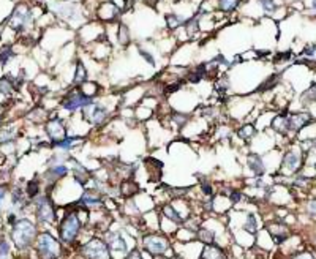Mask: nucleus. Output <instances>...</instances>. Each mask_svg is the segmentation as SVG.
Returning <instances> with one entry per match:
<instances>
[{
	"mask_svg": "<svg viewBox=\"0 0 316 259\" xmlns=\"http://www.w3.org/2000/svg\"><path fill=\"white\" fill-rule=\"evenodd\" d=\"M36 237V228L32 221L29 220H19L13 225V231H11V239L14 245L19 250H26L32 245V242Z\"/></svg>",
	"mask_w": 316,
	"mask_h": 259,
	"instance_id": "nucleus-1",
	"label": "nucleus"
},
{
	"mask_svg": "<svg viewBox=\"0 0 316 259\" xmlns=\"http://www.w3.org/2000/svg\"><path fill=\"white\" fill-rule=\"evenodd\" d=\"M8 26L17 32H26L29 30L32 26H33V14H32V10L26 5V4H19L14 10L13 13L10 14L8 17Z\"/></svg>",
	"mask_w": 316,
	"mask_h": 259,
	"instance_id": "nucleus-2",
	"label": "nucleus"
},
{
	"mask_svg": "<svg viewBox=\"0 0 316 259\" xmlns=\"http://www.w3.org/2000/svg\"><path fill=\"white\" fill-rule=\"evenodd\" d=\"M36 251L41 259H57L62 253V247L52 234L41 232L36 237Z\"/></svg>",
	"mask_w": 316,
	"mask_h": 259,
	"instance_id": "nucleus-3",
	"label": "nucleus"
},
{
	"mask_svg": "<svg viewBox=\"0 0 316 259\" xmlns=\"http://www.w3.org/2000/svg\"><path fill=\"white\" fill-rule=\"evenodd\" d=\"M90 103H94V97L86 95L79 87V89H73L65 95V98L62 100V107L68 111V113H76V111L84 109Z\"/></svg>",
	"mask_w": 316,
	"mask_h": 259,
	"instance_id": "nucleus-4",
	"label": "nucleus"
},
{
	"mask_svg": "<svg viewBox=\"0 0 316 259\" xmlns=\"http://www.w3.org/2000/svg\"><path fill=\"white\" fill-rule=\"evenodd\" d=\"M81 231V220L78 217V213H68L64 220H62V225H60V237L65 244H71L74 242V239L78 237Z\"/></svg>",
	"mask_w": 316,
	"mask_h": 259,
	"instance_id": "nucleus-5",
	"label": "nucleus"
},
{
	"mask_svg": "<svg viewBox=\"0 0 316 259\" xmlns=\"http://www.w3.org/2000/svg\"><path fill=\"white\" fill-rule=\"evenodd\" d=\"M86 259H111V250L101 239H92L81 248Z\"/></svg>",
	"mask_w": 316,
	"mask_h": 259,
	"instance_id": "nucleus-6",
	"label": "nucleus"
},
{
	"mask_svg": "<svg viewBox=\"0 0 316 259\" xmlns=\"http://www.w3.org/2000/svg\"><path fill=\"white\" fill-rule=\"evenodd\" d=\"M142 245H144V250L149 251L152 256L166 254V251H168V250L171 248L170 240L166 239L164 235H160V234L145 235L144 240H142Z\"/></svg>",
	"mask_w": 316,
	"mask_h": 259,
	"instance_id": "nucleus-7",
	"label": "nucleus"
},
{
	"mask_svg": "<svg viewBox=\"0 0 316 259\" xmlns=\"http://www.w3.org/2000/svg\"><path fill=\"white\" fill-rule=\"evenodd\" d=\"M82 117L92 125H101L108 119V109L94 101L82 109Z\"/></svg>",
	"mask_w": 316,
	"mask_h": 259,
	"instance_id": "nucleus-8",
	"label": "nucleus"
},
{
	"mask_svg": "<svg viewBox=\"0 0 316 259\" xmlns=\"http://www.w3.org/2000/svg\"><path fill=\"white\" fill-rule=\"evenodd\" d=\"M36 217L41 223H54L55 221V209L48 196H41L36 201Z\"/></svg>",
	"mask_w": 316,
	"mask_h": 259,
	"instance_id": "nucleus-9",
	"label": "nucleus"
},
{
	"mask_svg": "<svg viewBox=\"0 0 316 259\" xmlns=\"http://www.w3.org/2000/svg\"><path fill=\"white\" fill-rule=\"evenodd\" d=\"M45 130H46L48 138L51 139V144H55V142H59V141H62V139L67 138V126H65V123H64L60 119H57V117L51 119V120L46 123Z\"/></svg>",
	"mask_w": 316,
	"mask_h": 259,
	"instance_id": "nucleus-10",
	"label": "nucleus"
},
{
	"mask_svg": "<svg viewBox=\"0 0 316 259\" xmlns=\"http://www.w3.org/2000/svg\"><path fill=\"white\" fill-rule=\"evenodd\" d=\"M311 120H313V117L310 113H291V114H288L289 133H299L304 126L311 123Z\"/></svg>",
	"mask_w": 316,
	"mask_h": 259,
	"instance_id": "nucleus-11",
	"label": "nucleus"
},
{
	"mask_svg": "<svg viewBox=\"0 0 316 259\" xmlns=\"http://www.w3.org/2000/svg\"><path fill=\"white\" fill-rule=\"evenodd\" d=\"M301 166H302V157L294 152V150H289L285 154L283 157V163H282V169L289 172V174H294L301 169Z\"/></svg>",
	"mask_w": 316,
	"mask_h": 259,
	"instance_id": "nucleus-12",
	"label": "nucleus"
},
{
	"mask_svg": "<svg viewBox=\"0 0 316 259\" xmlns=\"http://www.w3.org/2000/svg\"><path fill=\"white\" fill-rule=\"evenodd\" d=\"M98 16H100V19L106 21V23H111V21H114L117 19V17L120 16V10L116 4L113 2H106L100 7L98 10Z\"/></svg>",
	"mask_w": 316,
	"mask_h": 259,
	"instance_id": "nucleus-13",
	"label": "nucleus"
},
{
	"mask_svg": "<svg viewBox=\"0 0 316 259\" xmlns=\"http://www.w3.org/2000/svg\"><path fill=\"white\" fill-rule=\"evenodd\" d=\"M247 164H248V168H250V171L255 174V176H263L264 172H266V166H264V161H263V158L259 157V155H256V154H250L248 157H247Z\"/></svg>",
	"mask_w": 316,
	"mask_h": 259,
	"instance_id": "nucleus-14",
	"label": "nucleus"
},
{
	"mask_svg": "<svg viewBox=\"0 0 316 259\" xmlns=\"http://www.w3.org/2000/svg\"><path fill=\"white\" fill-rule=\"evenodd\" d=\"M267 229H269L270 235L273 237L275 244H283L285 240L288 239V235H289L286 226H285V225H280V223H270V225L267 226Z\"/></svg>",
	"mask_w": 316,
	"mask_h": 259,
	"instance_id": "nucleus-15",
	"label": "nucleus"
},
{
	"mask_svg": "<svg viewBox=\"0 0 316 259\" xmlns=\"http://www.w3.org/2000/svg\"><path fill=\"white\" fill-rule=\"evenodd\" d=\"M101 202H103V199H101V196L97 193V191H94V190H89V191H86L84 195H82V198H81V201H79V204H82V206H87V207H100L101 206Z\"/></svg>",
	"mask_w": 316,
	"mask_h": 259,
	"instance_id": "nucleus-16",
	"label": "nucleus"
},
{
	"mask_svg": "<svg viewBox=\"0 0 316 259\" xmlns=\"http://www.w3.org/2000/svg\"><path fill=\"white\" fill-rule=\"evenodd\" d=\"M201 259H226V254L215 244H209V245L204 247V250L201 253Z\"/></svg>",
	"mask_w": 316,
	"mask_h": 259,
	"instance_id": "nucleus-17",
	"label": "nucleus"
},
{
	"mask_svg": "<svg viewBox=\"0 0 316 259\" xmlns=\"http://www.w3.org/2000/svg\"><path fill=\"white\" fill-rule=\"evenodd\" d=\"M272 128L277 133L280 135H288L289 133V123H288V113H282L278 114L273 120H272Z\"/></svg>",
	"mask_w": 316,
	"mask_h": 259,
	"instance_id": "nucleus-18",
	"label": "nucleus"
},
{
	"mask_svg": "<svg viewBox=\"0 0 316 259\" xmlns=\"http://www.w3.org/2000/svg\"><path fill=\"white\" fill-rule=\"evenodd\" d=\"M54 11L59 16H62L64 19H73L78 14V10L71 4H54Z\"/></svg>",
	"mask_w": 316,
	"mask_h": 259,
	"instance_id": "nucleus-19",
	"label": "nucleus"
},
{
	"mask_svg": "<svg viewBox=\"0 0 316 259\" xmlns=\"http://www.w3.org/2000/svg\"><path fill=\"white\" fill-rule=\"evenodd\" d=\"M108 247L109 250H113V251H120V253H125L127 251V244H125V240L120 237V234H111L109 239H108Z\"/></svg>",
	"mask_w": 316,
	"mask_h": 259,
	"instance_id": "nucleus-20",
	"label": "nucleus"
},
{
	"mask_svg": "<svg viewBox=\"0 0 316 259\" xmlns=\"http://www.w3.org/2000/svg\"><path fill=\"white\" fill-rule=\"evenodd\" d=\"M67 172H68L67 166H65V164H59V166H52V168L46 172V177H48L49 180L55 182V180H59L60 177L67 176Z\"/></svg>",
	"mask_w": 316,
	"mask_h": 259,
	"instance_id": "nucleus-21",
	"label": "nucleus"
},
{
	"mask_svg": "<svg viewBox=\"0 0 316 259\" xmlns=\"http://www.w3.org/2000/svg\"><path fill=\"white\" fill-rule=\"evenodd\" d=\"M16 84H14V79L11 76H4L0 78V95H11V92L14 90Z\"/></svg>",
	"mask_w": 316,
	"mask_h": 259,
	"instance_id": "nucleus-22",
	"label": "nucleus"
},
{
	"mask_svg": "<svg viewBox=\"0 0 316 259\" xmlns=\"http://www.w3.org/2000/svg\"><path fill=\"white\" fill-rule=\"evenodd\" d=\"M86 81H87V70H86L84 63H82L81 60H78V62H76V70H74L73 82H74V84H78V85H81V84H84Z\"/></svg>",
	"mask_w": 316,
	"mask_h": 259,
	"instance_id": "nucleus-23",
	"label": "nucleus"
},
{
	"mask_svg": "<svg viewBox=\"0 0 316 259\" xmlns=\"http://www.w3.org/2000/svg\"><path fill=\"white\" fill-rule=\"evenodd\" d=\"M255 135H256V128L251 123H245L237 130V136L244 141H250L251 138H255Z\"/></svg>",
	"mask_w": 316,
	"mask_h": 259,
	"instance_id": "nucleus-24",
	"label": "nucleus"
},
{
	"mask_svg": "<svg viewBox=\"0 0 316 259\" xmlns=\"http://www.w3.org/2000/svg\"><path fill=\"white\" fill-rule=\"evenodd\" d=\"M163 215H164L166 218H170L171 221H174V223H183L182 215H180L171 204H166V206L163 207Z\"/></svg>",
	"mask_w": 316,
	"mask_h": 259,
	"instance_id": "nucleus-25",
	"label": "nucleus"
},
{
	"mask_svg": "<svg viewBox=\"0 0 316 259\" xmlns=\"http://www.w3.org/2000/svg\"><path fill=\"white\" fill-rule=\"evenodd\" d=\"M81 141V138H76V136H67L65 139L59 141V142H55L52 144V147H57V149H62V150H70L71 147L74 144H78Z\"/></svg>",
	"mask_w": 316,
	"mask_h": 259,
	"instance_id": "nucleus-26",
	"label": "nucleus"
},
{
	"mask_svg": "<svg viewBox=\"0 0 316 259\" xmlns=\"http://www.w3.org/2000/svg\"><path fill=\"white\" fill-rule=\"evenodd\" d=\"M120 191L123 196H133L139 191V187H138V183H135L133 180H125L122 183V187H120Z\"/></svg>",
	"mask_w": 316,
	"mask_h": 259,
	"instance_id": "nucleus-27",
	"label": "nucleus"
},
{
	"mask_svg": "<svg viewBox=\"0 0 316 259\" xmlns=\"http://www.w3.org/2000/svg\"><path fill=\"white\" fill-rule=\"evenodd\" d=\"M13 57H14L13 46H10V45L2 46V49H0V67H5Z\"/></svg>",
	"mask_w": 316,
	"mask_h": 259,
	"instance_id": "nucleus-28",
	"label": "nucleus"
},
{
	"mask_svg": "<svg viewBox=\"0 0 316 259\" xmlns=\"http://www.w3.org/2000/svg\"><path fill=\"white\" fill-rule=\"evenodd\" d=\"M301 101L304 104H313L316 103V82H313L301 97Z\"/></svg>",
	"mask_w": 316,
	"mask_h": 259,
	"instance_id": "nucleus-29",
	"label": "nucleus"
},
{
	"mask_svg": "<svg viewBox=\"0 0 316 259\" xmlns=\"http://www.w3.org/2000/svg\"><path fill=\"white\" fill-rule=\"evenodd\" d=\"M74 177H76V180L81 185H86V182L89 180V171L84 168L82 164L76 163V164H74Z\"/></svg>",
	"mask_w": 316,
	"mask_h": 259,
	"instance_id": "nucleus-30",
	"label": "nucleus"
},
{
	"mask_svg": "<svg viewBox=\"0 0 316 259\" xmlns=\"http://www.w3.org/2000/svg\"><path fill=\"white\" fill-rule=\"evenodd\" d=\"M164 21H166V26H168V29H171V30H174V29H177L179 26L185 24L183 17H180V16H177V14H166V16H164Z\"/></svg>",
	"mask_w": 316,
	"mask_h": 259,
	"instance_id": "nucleus-31",
	"label": "nucleus"
},
{
	"mask_svg": "<svg viewBox=\"0 0 316 259\" xmlns=\"http://www.w3.org/2000/svg\"><path fill=\"white\" fill-rule=\"evenodd\" d=\"M240 4V0H218V8L225 13L234 11Z\"/></svg>",
	"mask_w": 316,
	"mask_h": 259,
	"instance_id": "nucleus-32",
	"label": "nucleus"
},
{
	"mask_svg": "<svg viewBox=\"0 0 316 259\" xmlns=\"http://www.w3.org/2000/svg\"><path fill=\"white\" fill-rule=\"evenodd\" d=\"M16 139V132L13 128H4L2 132H0V144H10Z\"/></svg>",
	"mask_w": 316,
	"mask_h": 259,
	"instance_id": "nucleus-33",
	"label": "nucleus"
},
{
	"mask_svg": "<svg viewBox=\"0 0 316 259\" xmlns=\"http://www.w3.org/2000/svg\"><path fill=\"white\" fill-rule=\"evenodd\" d=\"M117 40H119V43L122 45V46H127L128 43H130V30H128V27L125 26V24H120L119 26V32H117Z\"/></svg>",
	"mask_w": 316,
	"mask_h": 259,
	"instance_id": "nucleus-34",
	"label": "nucleus"
},
{
	"mask_svg": "<svg viewBox=\"0 0 316 259\" xmlns=\"http://www.w3.org/2000/svg\"><path fill=\"white\" fill-rule=\"evenodd\" d=\"M185 29H187V33L190 36H195L199 30V17L195 16V17H192V19H188L187 23H185Z\"/></svg>",
	"mask_w": 316,
	"mask_h": 259,
	"instance_id": "nucleus-35",
	"label": "nucleus"
},
{
	"mask_svg": "<svg viewBox=\"0 0 316 259\" xmlns=\"http://www.w3.org/2000/svg\"><path fill=\"white\" fill-rule=\"evenodd\" d=\"M198 239L201 240V242H204L206 245L209 244H214V240H215V234L209 229H199L198 231Z\"/></svg>",
	"mask_w": 316,
	"mask_h": 259,
	"instance_id": "nucleus-36",
	"label": "nucleus"
},
{
	"mask_svg": "<svg viewBox=\"0 0 316 259\" xmlns=\"http://www.w3.org/2000/svg\"><path fill=\"white\" fill-rule=\"evenodd\" d=\"M278 79H280V75H272L269 79H266L263 84H261V87L258 89V92H266V90H270V89H273L275 85H277V82H278Z\"/></svg>",
	"mask_w": 316,
	"mask_h": 259,
	"instance_id": "nucleus-37",
	"label": "nucleus"
},
{
	"mask_svg": "<svg viewBox=\"0 0 316 259\" xmlns=\"http://www.w3.org/2000/svg\"><path fill=\"white\" fill-rule=\"evenodd\" d=\"M244 229H245L247 232H250V234H255V232H256V229H258V221H256V217H255L253 213H248Z\"/></svg>",
	"mask_w": 316,
	"mask_h": 259,
	"instance_id": "nucleus-38",
	"label": "nucleus"
},
{
	"mask_svg": "<svg viewBox=\"0 0 316 259\" xmlns=\"http://www.w3.org/2000/svg\"><path fill=\"white\" fill-rule=\"evenodd\" d=\"M188 122V114H183V113H174L173 114V123H176L177 128L185 126Z\"/></svg>",
	"mask_w": 316,
	"mask_h": 259,
	"instance_id": "nucleus-39",
	"label": "nucleus"
},
{
	"mask_svg": "<svg viewBox=\"0 0 316 259\" xmlns=\"http://www.w3.org/2000/svg\"><path fill=\"white\" fill-rule=\"evenodd\" d=\"M38 191H40L38 182H36V180H30V182L27 183V195H29L30 198H33V196L38 195Z\"/></svg>",
	"mask_w": 316,
	"mask_h": 259,
	"instance_id": "nucleus-40",
	"label": "nucleus"
},
{
	"mask_svg": "<svg viewBox=\"0 0 316 259\" xmlns=\"http://www.w3.org/2000/svg\"><path fill=\"white\" fill-rule=\"evenodd\" d=\"M259 4H261L263 10H264L266 13H273V11L277 10V5L272 2V0H259Z\"/></svg>",
	"mask_w": 316,
	"mask_h": 259,
	"instance_id": "nucleus-41",
	"label": "nucleus"
},
{
	"mask_svg": "<svg viewBox=\"0 0 316 259\" xmlns=\"http://www.w3.org/2000/svg\"><path fill=\"white\" fill-rule=\"evenodd\" d=\"M8 253H10V245H8L7 240L2 237L0 239V256H7Z\"/></svg>",
	"mask_w": 316,
	"mask_h": 259,
	"instance_id": "nucleus-42",
	"label": "nucleus"
},
{
	"mask_svg": "<svg viewBox=\"0 0 316 259\" xmlns=\"http://www.w3.org/2000/svg\"><path fill=\"white\" fill-rule=\"evenodd\" d=\"M201 188H202V193H204V195H207V196L212 195V187H210V183H209L207 180H204V182L201 183Z\"/></svg>",
	"mask_w": 316,
	"mask_h": 259,
	"instance_id": "nucleus-43",
	"label": "nucleus"
},
{
	"mask_svg": "<svg viewBox=\"0 0 316 259\" xmlns=\"http://www.w3.org/2000/svg\"><path fill=\"white\" fill-rule=\"evenodd\" d=\"M302 147H304V150H311V149H316V139H307V141L302 144Z\"/></svg>",
	"mask_w": 316,
	"mask_h": 259,
	"instance_id": "nucleus-44",
	"label": "nucleus"
},
{
	"mask_svg": "<svg viewBox=\"0 0 316 259\" xmlns=\"http://www.w3.org/2000/svg\"><path fill=\"white\" fill-rule=\"evenodd\" d=\"M139 54L142 55V57L149 62V63H151V65H155V60H154V57H152V55L151 54H149L147 51H144V49H139Z\"/></svg>",
	"mask_w": 316,
	"mask_h": 259,
	"instance_id": "nucleus-45",
	"label": "nucleus"
},
{
	"mask_svg": "<svg viewBox=\"0 0 316 259\" xmlns=\"http://www.w3.org/2000/svg\"><path fill=\"white\" fill-rule=\"evenodd\" d=\"M127 259H142L141 251H139V250H132V251L127 254Z\"/></svg>",
	"mask_w": 316,
	"mask_h": 259,
	"instance_id": "nucleus-46",
	"label": "nucleus"
},
{
	"mask_svg": "<svg viewBox=\"0 0 316 259\" xmlns=\"http://www.w3.org/2000/svg\"><path fill=\"white\" fill-rule=\"evenodd\" d=\"M307 210L311 213V215H316V201H310L307 204Z\"/></svg>",
	"mask_w": 316,
	"mask_h": 259,
	"instance_id": "nucleus-47",
	"label": "nucleus"
},
{
	"mask_svg": "<svg viewBox=\"0 0 316 259\" xmlns=\"http://www.w3.org/2000/svg\"><path fill=\"white\" fill-rule=\"evenodd\" d=\"M240 198H242V195H240L239 191H233V193L229 195V199H231L233 202H239Z\"/></svg>",
	"mask_w": 316,
	"mask_h": 259,
	"instance_id": "nucleus-48",
	"label": "nucleus"
},
{
	"mask_svg": "<svg viewBox=\"0 0 316 259\" xmlns=\"http://www.w3.org/2000/svg\"><path fill=\"white\" fill-rule=\"evenodd\" d=\"M294 259H314L310 253H301V254H297Z\"/></svg>",
	"mask_w": 316,
	"mask_h": 259,
	"instance_id": "nucleus-49",
	"label": "nucleus"
},
{
	"mask_svg": "<svg viewBox=\"0 0 316 259\" xmlns=\"http://www.w3.org/2000/svg\"><path fill=\"white\" fill-rule=\"evenodd\" d=\"M314 52V46L313 45H310V46H307V49H304V54H308V55H311Z\"/></svg>",
	"mask_w": 316,
	"mask_h": 259,
	"instance_id": "nucleus-50",
	"label": "nucleus"
},
{
	"mask_svg": "<svg viewBox=\"0 0 316 259\" xmlns=\"http://www.w3.org/2000/svg\"><path fill=\"white\" fill-rule=\"evenodd\" d=\"M147 5H151V7H155L158 4V0H145Z\"/></svg>",
	"mask_w": 316,
	"mask_h": 259,
	"instance_id": "nucleus-51",
	"label": "nucleus"
},
{
	"mask_svg": "<svg viewBox=\"0 0 316 259\" xmlns=\"http://www.w3.org/2000/svg\"><path fill=\"white\" fill-rule=\"evenodd\" d=\"M5 198V188L0 187V202H2V199Z\"/></svg>",
	"mask_w": 316,
	"mask_h": 259,
	"instance_id": "nucleus-52",
	"label": "nucleus"
},
{
	"mask_svg": "<svg viewBox=\"0 0 316 259\" xmlns=\"http://www.w3.org/2000/svg\"><path fill=\"white\" fill-rule=\"evenodd\" d=\"M154 259H170V257H166V254H158V256H154Z\"/></svg>",
	"mask_w": 316,
	"mask_h": 259,
	"instance_id": "nucleus-53",
	"label": "nucleus"
},
{
	"mask_svg": "<svg viewBox=\"0 0 316 259\" xmlns=\"http://www.w3.org/2000/svg\"><path fill=\"white\" fill-rule=\"evenodd\" d=\"M4 27H5L4 24H0V38H2V33H4Z\"/></svg>",
	"mask_w": 316,
	"mask_h": 259,
	"instance_id": "nucleus-54",
	"label": "nucleus"
},
{
	"mask_svg": "<svg viewBox=\"0 0 316 259\" xmlns=\"http://www.w3.org/2000/svg\"><path fill=\"white\" fill-rule=\"evenodd\" d=\"M313 10L316 11V0H313Z\"/></svg>",
	"mask_w": 316,
	"mask_h": 259,
	"instance_id": "nucleus-55",
	"label": "nucleus"
},
{
	"mask_svg": "<svg viewBox=\"0 0 316 259\" xmlns=\"http://www.w3.org/2000/svg\"><path fill=\"white\" fill-rule=\"evenodd\" d=\"M4 158H5V157H4L2 154H0V160H2V161H4Z\"/></svg>",
	"mask_w": 316,
	"mask_h": 259,
	"instance_id": "nucleus-56",
	"label": "nucleus"
},
{
	"mask_svg": "<svg viewBox=\"0 0 316 259\" xmlns=\"http://www.w3.org/2000/svg\"><path fill=\"white\" fill-rule=\"evenodd\" d=\"M0 125H2V116H0Z\"/></svg>",
	"mask_w": 316,
	"mask_h": 259,
	"instance_id": "nucleus-57",
	"label": "nucleus"
},
{
	"mask_svg": "<svg viewBox=\"0 0 316 259\" xmlns=\"http://www.w3.org/2000/svg\"><path fill=\"white\" fill-rule=\"evenodd\" d=\"M314 169H316V164H314Z\"/></svg>",
	"mask_w": 316,
	"mask_h": 259,
	"instance_id": "nucleus-58",
	"label": "nucleus"
}]
</instances>
